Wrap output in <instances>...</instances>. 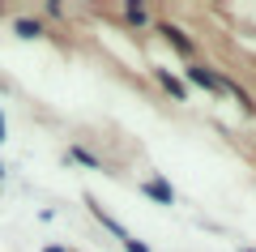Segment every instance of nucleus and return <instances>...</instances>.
Here are the masks:
<instances>
[{"label": "nucleus", "mask_w": 256, "mask_h": 252, "mask_svg": "<svg viewBox=\"0 0 256 252\" xmlns=\"http://www.w3.org/2000/svg\"><path fill=\"white\" fill-rule=\"evenodd\" d=\"M141 192H150L158 205H175V188L166 180H146V184H141Z\"/></svg>", "instance_id": "obj_1"}, {"label": "nucleus", "mask_w": 256, "mask_h": 252, "mask_svg": "<svg viewBox=\"0 0 256 252\" xmlns=\"http://www.w3.org/2000/svg\"><path fill=\"white\" fill-rule=\"evenodd\" d=\"M188 81H196V86H205V90H226L210 69H201V64H192V69H188Z\"/></svg>", "instance_id": "obj_2"}, {"label": "nucleus", "mask_w": 256, "mask_h": 252, "mask_svg": "<svg viewBox=\"0 0 256 252\" xmlns=\"http://www.w3.org/2000/svg\"><path fill=\"white\" fill-rule=\"evenodd\" d=\"M158 77H162V86H166V90L175 94V99H188V90H184V86H180V81L171 77V73H158Z\"/></svg>", "instance_id": "obj_3"}, {"label": "nucleus", "mask_w": 256, "mask_h": 252, "mask_svg": "<svg viewBox=\"0 0 256 252\" xmlns=\"http://www.w3.org/2000/svg\"><path fill=\"white\" fill-rule=\"evenodd\" d=\"M162 35H166V39H171V43H175V47H180V52H192V43H188V39H184V35H180V30H171V26H166V30H162Z\"/></svg>", "instance_id": "obj_4"}, {"label": "nucleus", "mask_w": 256, "mask_h": 252, "mask_svg": "<svg viewBox=\"0 0 256 252\" xmlns=\"http://www.w3.org/2000/svg\"><path fill=\"white\" fill-rule=\"evenodd\" d=\"M18 35L22 39H34L38 35V22H18Z\"/></svg>", "instance_id": "obj_5"}, {"label": "nucleus", "mask_w": 256, "mask_h": 252, "mask_svg": "<svg viewBox=\"0 0 256 252\" xmlns=\"http://www.w3.org/2000/svg\"><path fill=\"white\" fill-rule=\"evenodd\" d=\"M0 141H4V116H0Z\"/></svg>", "instance_id": "obj_6"}, {"label": "nucleus", "mask_w": 256, "mask_h": 252, "mask_svg": "<svg viewBox=\"0 0 256 252\" xmlns=\"http://www.w3.org/2000/svg\"><path fill=\"white\" fill-rule=\"evenodd\" d=\"M47 252H64V248H47Z\"/></svg>", "instance_id": "obj_7"}, {"label": "nucleus", "mask_w": 256, "mask_h": 252, "mask_svg": "<svg viewBox=\"0 0 256 252\" xmlns=\"http://www.w3.org/2000/svg\"><path fill=\"white\" fill-rule=\"evenodd\" d=\"M244 252H252V248H244Z\"/></svg>", "instance_id": "obj_8"}]
</instances>
